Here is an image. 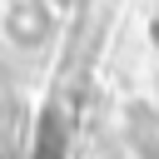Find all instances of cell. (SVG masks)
Wrapping results in <instances>:
<instances>
[{
    "label": "cell",
    "mask_w": 159,
    "mask_h": 159,
    "mask_svg": "<svg viewBox=\"0 0 159 159\" xmlns=\"http://www.w3.org/2000/svg\"><path fill=\"white\" fill-rule=\"evenodd\" d=\"M45 5H50V10H60V5H70V0H45Z\"/></svg>",
    "instance_id": "obj_2"
},
{
    "label": "cell",
    "mask_w": 159,
    "mask_h": 159,
    "mask_svg": "<svg viewBox=\"0 0 159 159\" xmlns=\"http://www.w3.org/2000/svg\"><path fill=\"white\" fill-rule=\"evenodd\" d=\"M5 35H10L15 45H40V40L50 35V5H45V0H20V5H10Z\"/></svg>",
    "instance_id": "obj_1"
},
{
    "label": "cell",
    "mask_w": 159,
    "mask_h": 159,
    "mask_svg": "<svg viewBox=\"0 0 159 159\" xmlns=\"http://www.w3.org/2000/svg\"><path fill=\"white\" fill-rule=\"evenodd\" d=\"M0 124H5V94H0Z\"/></svg>",
    "instance_id": "obj_3"
}]
</instances>
